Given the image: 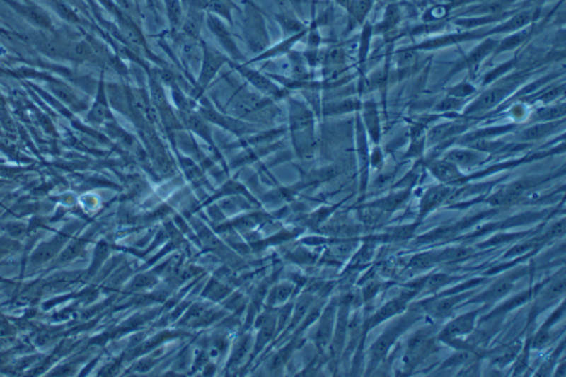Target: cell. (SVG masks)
Segmentation results:
<instances>
[{
	"mask_svg": "<svg viewBox=\"0 0 566 377\" xmlns=\"http://www.w3.org/2000/svg\"><path fill=\"white\" fill-rule=\"evenodd\" d=\"M533 71L535 70L516 71L495 80V82L491 83L492 86L485 89L480 95H478L470 103V105L463 106L466 108L463 109V115L474 117L480 115V113L485 112H491L495 108H500L504 101H507L516 93V89L521 85H524L527 82L531 74H533Z\"/></svg>",
	"mask_w": 566,
	"mask_h": 377,
	"instance_id": "1",
	"label": "cell"
},
{
	"mask_svg": "<svg viewBox=\"0 0 566 377\" xmlns=\"http://www.w3.org/2000/svg\"><path fill=\"white\" fill-rule=\"evenodd\" d=\"M316 115L310 106L301 101L291 100L290 103V129L293 136V145L301 158H311L316 148L314 139Z\"/></svg>",
	"mask_w": 566,
	"mask_h": 377,
	"instance_id": "2",
	"label": "cell"
},
{
	"mask_svg": "<svg viewBox=\"0 0 566 377\" xmlns=\"http://www.w3.org/2000/svg\"><path fill=\"white\" fill-rule=\"evenodd\" d=\"M417 320H418V313L405 314L383 330V332L379 335V338L373 342L370 347L367 374H370L378 367V365L385 359V356L388 355L390 350L395 344V341H398V338L402 337L406 330L410 329V326L417 322Z\"/></svg>",
	"mask_w": 566,
	"mask_h": 377,
	"instance_id": "3",
	"label": "cell"
},
{
	"mask_svg": "<svg viewBox=\"0 0 566 377\" xmlns=\"http://www.w3.org/2000/svg\"><path fill=\"white\" fill-rule=\"evenodd\" d=\"M437 337L434 327L418 329L406 342V350L403 356V365L406 373L414 371L430 353L437 349Z\"/></svg>",
	"mask_w": 566,
	"mask_h": 377,
	"instance_id": "4",
	"label": "cell"
},
{
	"mask_svg": "<svg viewBox=\"0 0 566 377\" xmlns=\"http://www.w3.org/2000/svg\"><path fill=\"white\" fill-rule=\"evenodd\" d=\"M482 313V310H475L462 314L456 318H453L450 323H447L443 329L439 330V334L437 335V340L441 342H446L449 346H453L456 349H467L466 347V340L468 335L473 334V330L475 327V322H478V317Z\"/></svg>",
	"mask_w": 566,
	"mask_h": 377,
	"instance_id": "5",
	"label": "cell"
},
{
	"mask_svg": "<svg viewBox=\"0 0 566 377\" xmlns=\"http://www.w3.org/2000/svg\"><path fill=\"white\" fill-rule=\"evenodd\" d=\"M488 28H479L473 30H459V32H450L444 33V35H435L432 38H427L422 42H417L410 47L415 52H432V50H439L446 47H453V45H458L462 42H470L475 40H483L488 35Z\"/></svg>",
	"mask_w": 566,
	"mask_h": 377,
	"instance_id": "6",
	"label": "cell"
},
{
	"mask_svg": "<svg viewBox=\"0 0 566 377\" xmlns=\"http://www.w3.org/2000/svg\"><path fill=\"white\" fill-rule=\"evenodd\" d=\"M542 8H524V9H514V13L502 20L497 25L491 26L488 30L490 37H500V35H509V33L518 32L521 29H524L533 23L539 21L542 17Z\"/></svg>",
	"mask_w": 566,
	"mask_h": 377,
	"instance_id": "7",
	"label": "cell"
},
{
	"mask_svg": "<svg viewBox=\"0 0 566 377\" xmlns=\"http://www.w3.org/2000/svg\"><path fill=\"white\" fill-rule=\"evenodd\" d=\"M497 44H498V38H492V37L483 38L470 53H467L466 56H462V59H459L455 65L451 66V70L446 76L444 82H446V80L451 79L455 74L463 71V70L473 73L475 68H479L483 64V61L491 58L495 47H497Z\"/></svg>",
	"mask_w": 566,
	"mask_h": 377,
	"instance_id": "8",
	"label": "cell"
},
{
	"mask_svg": "<svg viewBox=\"0 0 566 377\" xmlns=\"http://www.w3.org/2000/svg\"><path fill=\"white\" fill-rule=\"evenodd\" d=\"M367 133L362 125L359 110L355 117V145H357V162H358V173H359V192L364 195L367 186H369V177H370V145H369Z\"/></svg>",
	"mask_w": 566,
	"mask_h": 377,
	"instance_id": "9",
	"label": "cell"
},
{
	"mask_svg": "<svg viewBox=\"0 0 566 377\" xmlns=\"http://www.w3.org/2000/svg\"><path fill=\"white\" fill-rule=\"evenodd\" d=\"M245 33L249 44L255 49L265 47L269 41L262 11L251 0H246L245 5Z\"/></svg>",
	"mask_w": 566,
	"mask_h": 377,
	"instance_id": "10",
	"label": "cell"
},
{
	"mask_svg": "<svg viewBox=\"0 0 566 377\" xmlns=\"http://www.w3.org/2000/svg\"><path fill=\"white\" fill-rule=\"evenodd\" d=\"M526 273H527V269H518V270L507 273L506 277H503V278L498 279L497 282H494L488 290L478 294L475 298H473L471 302L473 303H479V302L495 303L498 301H502L503 298H506L509 293H511L515 282L518 279H521V277H524Z\"/></svg>",
	"mask_w": 566,
	"mask_h": 377,
	"instance_id": "11",
	"label": "cell"
},
{
	"mask_svg": "<svg viewBox=\"0 0 566 377\" xmlns=\"http://www.w3.org/2000/svg\"><path fill=\"white\" fill-rule=\"evenodd\" d=\"M471 129L470 121H447L438 124L426 133V144L429 146H438L451 139H456L458 136L463 134Z\"/></svg>",
	"mask_w": 566,
	"mask_h": 377,
	"instance_id": "12",
	"label": "cell"
},
{
	"mask_svg": "<svg viewBox=\"0 0 566 377\" xmlns=\"http://www.w3.org/2000/svg\"><path fill=\"white\" fill-rule=\"evenodd\" d=\"M468 296V293H450V294H443L441 298L424 301L420 303L422 311H424L429 317H432L435 320H443L447 315L453 313V310L459 305L461 301H463Z\"/></svg>",
	"mask_w": 566,
	"mask_h": 377,
	"instance_id": "13",
	"label": "cell"
},
{
	"mask_svg": "<svg viewBox=\"0 0 566 377\" xmlns=\"http://www.w3.org/2000/svg\"><path fill=\"white\" fill-rule=\"evenodd\" d=\"M359 117L364 125V130L367 133V138L373 145H379L381 138H382V124H381V117H379V109L375 100H366L361 101V109H359Z\"/></svg>",
	"mask_w": 566,
	"mask_h": 377,
	"instance_id": "14",
	"label": "cell"
},
{
	"mask_svg": "<svg viewBox=\"0 0 566 377\" xmlns=\"http://www.w3.org/2000/svg\"><path fill=\"white\" fill-rule=\"evenodd\" d=\"M335 318H337V305L333 302L328 305L319 315V325H317L314 334V342L320 352H325V349L330 347L331 344L335 327Z\"/></svg>",
	"mask_w": 566,
	"mask_h": 377,
	"instance_id": "15",
	"label": "cell"
},
{
	"mask_svg": "<svg viewBox=\"0 0 566 377\" xmlns=\"http://www.w3.org/2000/svg\"><path fill=\"white\" fill-rule=\"evenodd\" d=\"M565 120H558V121H539L536 124H531L529 127L519 130L516 134V141L529 144V142H536L548 138V136L556 133L559 129H563Z\"/></svg>",
	"mask_w": 566,
	"mask_h": 377,
	"instance_id": "16",
	"label": "cell"
},
{
	"mask_svg": "<svg viewBox=\"0 0 566 377\" xmlns=\"http://www.w3.org/2000/svg\"><path fill=\"white\" fill-rule=\"evenodd\" d=\"M427 169L435 180H438L441 185H446V186H459L461 180L463 177L462 170L446 158L432 160V162L429 163Z\"/></svg>",
	"mask_w": 566,
	"mask_h": 377,
	"instance_id": "17",
	"label": "cell"
},
{
	"mask_svg": "<svg viewBox=\"0 0 566 377\" xmlns=\"http://www.w3.org/2000/svg\"><path fill=\"white\" fill-rule=\"evenodd\" d=\"M538 29H539V21H536V23H533V25H530V26L521 29L518 32L504 35L502 40H498V44H497V47H495L491 58H494V56H498V54H503L506 52H512V50L521 49L523 45L527 44V41L531 37L535 35V33L538 32Z\"/></svg>",
	"mask_w": 566,
	"mask_h": 377,
	"instance_id": "18",
	"label": "cell"
},
{
	"mask_svg": "<svg viewBox=\"0 0 566 377\" xmlns=\"http://www.w3.org/2000/svg\"><path fill=\"white\" fill-rule=\"evenodd\" d=\"M485 153L474 150L470 146H459V148H451V150L444 153V158L451 162L453 165H456L459 169H471L480 165L485 160Z\"/></svg>",
	"mask_w": 566,
	"mask_h": 377,
	"instance_id": "19",
	"label": "cell"
},
{
	"mask_svg": "<svg viewBox=\"0 0 566 377\" xmlns=\"http://www.w3.org/2000/svg\"><path fill=\"white\" fill-rule=\"evenodd\" d=\"M451 195V187L446 185H439L430 187L424 192V195L420 201V211H418V219L423 221L427 214L437 210L439 205H443L444 201H447Z\"/></svg>",
	"mask_w": 566,
	"mask_h": 377,
	"instance_id": "20",
	"label": "cell"
},
{
	"mask_svg": "<svg viewBox=\"0 0 566 377\" xmlns=\"http://www.w3.org/2000/svg\"><path fill=\"white\" fill-rule=\"evenodd\" d=\"M515 130V124H507V125H492V127H485V129H478V130H470L463 134L458 136L455 139L459 145H468L471 142L480 141V139H495L498 136L506 134L509 132Z\"/></svg>",
	"mask_w": 566,
	"mask_h": 377,
	"instance_id": "21",
	"label": "cell"
},
{
	"mask_svg": "<svg viewBox=\"0 0 566 377\" xmlns=\"http://www.w3.org/2000/svg\"><path fill=\"white\" fill-rule=\"evenodd\" d=\"M565 294V275L563 270L559 277H553L545 285H542V291L539 298L536 299V310L541 311L547 305L556 302L559 298Z\"/></svg>",
	"mask_w": 566,
	"mask_h": 377,
	"instance_id": "22",
	"label": "cell"
},
{
	"mask_svg": "<svg viewBox=\"0 0 566 377\" xmlns=\"http://www.w3.org/2000/svg\"><path fill=\"white\" fill-rule=\"evenodd\" d=\"M403 17V9L400 4H390L385 8L382 18L373 25V32L375 35H388L395 28L399 26V23L402 21Z\"/></svg>",
	"mask_w": 566,
	"mask_h": 377,
	"instance_id": "23",
	"label": "cell"
},
{
	"mask_svg": "<svg viewBox=\"0 0 566 377\" xmlns=\"http://www.w3.org/2000/svg\"><path fill=\"white\" fill-rule=\"evenodd\" d=\"M376 0H352L347 6V14H349V21H347V32H352L355 28H361L367 21L369 14L371 13L373 6H375Z\"/></svg>",
	"mask_w": 566,
	"mask_h": 377,
	"instance_id": "24",
	"label": "cell"
},
{
	"mask_svg": "<svg viewBox=\"0 0 566 377\" xmlns=\"http://www.w3.org/2000/svg\"><path fill=\"white\" fill-rule=\"evenodd\" d=\"M361 109V100L357 97H345L338 101H326L322 105V115L323 117H340L346 115L350 112H358Z\"/></svg>",
	"mask_w": 566,
	"mask_h": 377,
	"instance_id": "25",
	"label": "cell"
},
{
	"mask_svg": "<svg viewBox=\"0 0 566 377\" xmlns=\"http://www.w3.org/2000/svg\"><path fill=\"white\" fill-rule=\"evenodd\" d=\"M410 195H411V187H406L405 190L390 193L388 197H385V198H381L378 201H373V202L367 204V207L376 209L379 211H394V210H398L400 205H403L408 201Z\"/></svg>",
	"mask_w": 566,
	"mask_h": 377,
	"instance_id": "26",
	"label": "cell"
},
{
	"mask_svg": "<svg viewBox=\"0 0 566 377\" xmlns=\"http://www.w3.org/2000/svg\"><path fill=\"white\" fill-rule=\"evenodd\" d=\"M207 23H209L210 30L214 33V35L218 37V40L221 41V44L226 49V52L231 53L233 56H239V50H237L236 44H234V41H233V38L230 35V32H229V29H226V26L224 25V23L221 20H218L216 17H213V16H209Z\"/></svg>",
	"mask_w": 566,
	"mask_h": 377,
	"instance_id": "27",
	"label": "cell"
},
{
	"mask_svg": "<svg viewBox=\"0 0 566 377\" xmlns=\"http://www.w3.org/2000/svg\"><path fill=\"white\" fill-rule=\"evenodd\" d=\"M373 37H375V32H373V25L370 21H366L364 25L361 26L359 45H358V65H359V68L364 66V64L369 59Z\"/></svg>",
	"mask_w": 566,
	"mask_h": 377,
	"instance_id": "28",
	"label": "cell"
},
{
	"mask_svg": "<svg viewBox=\"0 0 566 377\" xmlns=\"http://www.w3.org/2000/svg\"><path fill=\"white\" fill-rule=\"evenodd\" d=\"M565 103H548V105H542L541 108L536 109L533 113V118L536 121H558V120H565Z\"/></svg>",
	"mask_w": 566,
	"mask_h": 377,
	"instance_id": "29",
	"label": "cell"
},
{
	"mask_svg": "<svg viewBox=\"0 0 566 377\" xmlns=\"http://www.w3.org/2000/svg\"><path fill=\"white\" fill-rule=\"evenodd\" d=\"M241 71L249 80V82H251L257 89L262 91V93L269 94V95L278 94V88L272 83L270 80H267L265 76H262L257 71H253V70H246V68H241Z\"/></svg>",
	"mask_w": 566,
	"mask_h": 377,
	"instance_id": "30",
	"label": "cell"
},
{
	"mask_svg": "<svg viewBox=\"0 0 566 377\" xmlns=\"http://www.w3.org/2000/svg\"><path fill=\"white\" fill-rule=\"evenodd\" d=\"M453 11L443 2H438L432 6H429L427 9L423 11L422 20L423 23H439V21H447V18L451 17Z\"/></svg>",
	"mask_w": 566,
	"mask_h": 377,
	"instance_id": "31",
	"label": "cell"
},
{
	"mask_svg": "<svg viewBox=\"0 0 566 377\" xmlns=\"http://www.w3.org/2000/svg\"><path fill=\"white\" fill-rule=\"evenodd\" d=\"M277 20L279 21V25H281L282 30H284L286 35H291V37L298 35V33H301V32H304L305 29H307L299 18L289 16V14H279L277 17Z\"/></svg>",
	"mask_w": 566,
	"mask_h": 377,
	"instance_id": "32",
	"label": "cell"
},
{
	"mask_svg": "<svg viewBox=\"0 0 566 377\" xmlns=\"http://www.w3.org/2000/svg\"><path fill=\"white\" fill-rule=\"evenodd\" d=\"M515 65H516V58L514 56V58H512L511 61H507V62H504V64H502V65H498V66L494 68V70H491L490 73H486V76L482 79V85H483V86L491 85L492 82H495V80L502 79V77L506 76L507 73L514 71V70H515Z\"/></svg>",
	"mask_w": 566,
	"mask_h": 377,
	"instance_id": "33",
	"label": "cell"
},
{
	"mask_svg": "<svg viewBox=\"0 0 566 377\" xmlns=\"http://www.w3.org/2000/svg\"><path fill=\"white\" fill-rule=\"evenodd\" d=\"M234 4L231 0H210L209 5H207V11L212 14H218L222 18H225L226 21L231 23V13L234 9Z\"/></svg>",
	"mask_w": 566,
	"mask_h": 377,
	"instance_id": "34",
	"label": "cell"
},
{
	"mask_svg": "<svg viewBox=\"0 0 566 377\" xmlns=\"http://www.w3.org/2000/svg\"><path fill=\"white\" fill-rule=\"evenodd\" d=\"M455 279H456V277H450V275H447V273H435V275L426 278L423 289L426 293H435L443 287H446V285H449Z\"/></svg>",
	"mask_w": 566,
	"mask_h": 377,
	"instance_id": "35",
	"label": "cell"
},
{
	"mask_svg": "<svg viewBox=\"0 0 566 377\" xmlns=\"http://www.w3.org/2000/svg\"><path fill=\"white\" fill-rule=\"evenodd\" d=\"M529 113H530L529 103H526L524 100H516L512 103L511 108L507 109L506 117L515 124V122H523L524 120H527Z\"/></svg>",
	"mask_w": 566,
	"mask_h": 377,
	"instance_id": "36",
	"label": "cell"
},
{
	"mask_svg": "<svg viewBox=\"0 0 566 377\" xmlns=\"http://www.w3.org/2000/svg\"><path fill=\"white\" fill-rule=\"evenodd\" d=\"M224 64V58L221 54L214 53V52H207L206 54V59H204V79L210 80L212 76H214L219 70V66Z\"/></svg>",
	"mask_w": 566,
	"mask_h": 377,
	"instance_id": "37",
	"label": "cell"
},
{
	"mask_svg": "<svg viewBox=\"0 0 566 377\" xmlns=\"http://www.w3.org/2000/svg\"><path fill=\"white\" fill-rule=\"evenodd\" d=\"M475 93H478V88H475L471 82H468V80H463V82H461L455 86L447 88V95L456 97L461 100H466V98L474 95Z\"/></svg>",
	"mask_w": 566,
	"mask_h": 377,
	"instance_id": "38",
	"label": "cell"
},
{
	"mask_svg": "<svg viewBox=\"0 0 566 377\" xmlns=\"http://www.w3.org/2000/svg\"><path fill=\"white\" fill-rule=\"evenodd\" d=\"M463 106H466V103H463V100L447 95V97H444L443 100L438 103V105L434 108V110L437 113H444V115H447V113H450L453 110H459Z\"/></svg>",
	"mask_w": 566,
	"mask_h": 377,
	"instance_id": "39",
	"label": "cell"
},
{
	"mask_svg": "<svg viewBox=\"0 0 566 377\" xmlns=\"http://www.w3.org/2000/svg\"><path fill=\"white\" fill-rule=\"evenodd\" d=\"M168 16L173 23H178L181 17V6L178 0H165Z\"/></svg>",
	"mask_w": 566,
	"mask_h": 377,
	"instance_id": "40",
	"label": "cell"
},
{
	"mask_svg": "<svg viewBox=\"0 0 566 377\" xmlns=\"http://www.w3.org/2000/svg\"><path fill=\"white\" fill-rule=\"evenodd\" d=\"M550 2H556V0H521V2H516L512 9H524V8H543V5H547Z\"/></svg>",
	"mask_w": 566,
	"mask_h": 377,
	"instance_id": "41",
	"label": "cell"
},
{
	"mask_svg": "<svg viewBox=\"0 0 566 377\" xmlns=\"http://www.w3.org/2000/svg\"><path fill=\"white\" fill-rule=\"evenodd\" d=\"M122 29H124V33H126V37H127L132 42H134V44H141V42H142V38H141V35H139V32L136 30V28L132 26V23H122Z\"/></svg>",
	"mask_w": 566,
	"mask_h": 377,
	"instance_id": "42",
	"label": "cell"
},
{
	"mask_svg": "<svg viewBox=\"0 0 566 377\" xmlns=\"http://www.w3.org/2000/svg\"><path fill=\"white\" fill-rule=\"evenodd\" d=\"M383 163V154L379 145H375V150L370 151V168H381Z\"/></svg>",
	"mask_w": 566,
	"mask_h": 377,
	"instance_id": "43",
	"label": "cell"
},
{
	"mask_svg": "<svg viewBox=\"0 0 566 377\" xmlns=\"http://www.w3.org/2000/svg\"><path fill=\"white\" fill-rule=\"evenodd\" d=\"M185 30L189 33V35H194L197 37V33L200 30V25H198V20L195 18H189L185 25Z\"/></svg>",
	"mask_w": 566,
	"mask_h": 377,
	"instance_id": "44",
	"label": "cell"
},
{
	"mask_svg": "<svg viewBox=\"0 0 566 377\" xmlns=\"http://www.w3.org/2000/svg\"><path fill=\"white\" fill-rule=\"evenodd\" d=\"M317 5H319V0H310V13H311V20L317 16Z\"/></svg>",
	"mask_w": 566,
	"mask_h": 377,
	"instance_id": "45",
	"label": "cell"
},
{
	"mask_svg": "<svg viewBox=\"0 0 566 377\" xmlns=\"http://www.w3.org/2000/svg\"><path fill=\"white\" fill-rule=\"evenodd\" d=\"M334 2L338 5V6H342L343 9H347V6H349V4L352 2V0H334Z\"/></svg>",
	"mask_w": 566,
	"mask_h": 377,
	"instance_id": "46",
	"label": "cell"
},
{
	"mask_svg": "<svg viewBox=\"0 0 566 377\" xmlns=\"http://www.w3.org/2000/svg\"><path fill=\"white\" fill-rule=\"evenodd\" d=\"M554 373H556V376H565V361L563 359L560 361V369L556 370Z\"/></svg>",
	"mask_w": 566,
	"mask_h": 377,
	"instance_id": "47",
	"label": "cell"
},
{
	"mask_svg": "<svg viewBox=\"0 0 566 377\" xmlns=\"http://www.w3.org/2000/svg\"><path fill=\"white\" fill-rule=\"evenodd\" d=\"M275 2H277L278 5H284V4H286V0H275ZM294 2H296V5L299 6V0H294Z\"/></svg>",
	"mask_w": 566,
	"mask_h": 377,
	"instance_id": "48",
	"label": "cell"
}]
</instances>
